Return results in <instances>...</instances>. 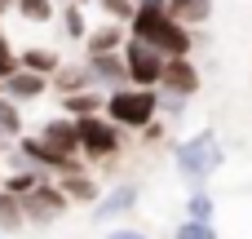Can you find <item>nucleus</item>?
I'll return each instance as SVG.
<instances>
[{
	"instance_id": "9b49d317",
	"label": "nucleus",
	"mask_w": 252,
	"mask_h": 239,
	"mask_svg": "<svg viewBox=\"0 0 252 239\" xmlns=\"http://www.w3.org/2000/svg\"><path fill=\"white\" fill-rule=\"evenodd\" d=\"M208 0H168V13L177 18V22H204L208 18Z\"/></svg>"
},
{
	"instance_id": "a211bd4d",
	"label": "nucleus",
	"mask_w": 252,
	"mask_h": 239,
	"mask_svg": "<svg viewBox=\"0 0 252 239\" xmlns=\"http://www.w3.org/2000/svg\"><path fill=\"white\" fill-rule=\"evenodd\" d=\"M0 129H4V133H18V111H13L9 102H0Z\"/></svg>"
},
{
	"instance_id": "f257e3e1",
	"label": "nucleus",
	"mask_w": 252,
	"mask_h": 239,
	"mask_svg": "<svg viewBox=\"0 0 252 239\" xmlns=\"http://www.w3.org/2000/svg\"><path fill=\"white\" fill-rule=\"evenodd\" d=\"M133 31L142 35V40H151L155 49H173V53H186V31L177 27V18L173 13H164V4L159 0H151V4H142L137 9V18H133Z\"/></svg>"
},
{
	"instance_id": "dca6fc26",
	"label": "nucleus",
	"mask_w": 252,
	"mask_h": 239,
	"mask_svg": "<svg viewBox=\"0 0 252 239\" xmlns=\"http://www.w3.org/2000/svg\"><path fill=\"white\" fill-rule=\"evenodd\" d=\"M18 9H22L31 22H44V18H49V0H18Z\"/></svg>"
},
{
	"instance_id": "5701e85b",
	"label": "nucleus",
	"mask_w": 252,
	"mask_h": 239,
	"mask_svg": "<svg viewBox=\"0 0 252 239\" xmlns=\"http://www.w3.org/2000/svg\"><path fill=\"white\" fill-rule=\"evenodd\" d=\"M66 31H71V35H80V31H84V27H80V13H75V9L66 13Z\"/></svg>"
},
{
	"instance_id": "f8f14e48",
	"label": "nucleus",
	"mask_w": 252,
	"mask_h": 239,
	"mask_svg": "<svg viewBox=\"0 0 252 239\" xmlns=\"http://www.w3.org/2000/svg\"><path fill=\"white\" fill-rule=\"evenodd\" d=\"M22 62H27L31 71H40V75H49V71L58 67V58H53L49 49H27V58H22Z\"/></svg>"
},
{
	"instance_id": "f3484780",
	"label": "nucleus",
	"mask_w": 252,
	"mask_h": 239,
	"mask_svg": "<svg viewBox=\"0 0 252 239\" xmlns=\"http://www.w3.org/2000/svg\"><path fill=\"white\" fill-rule=\"evenodd\" d=\"M190 217L208 222V217H213V200H208V195H195V200H190Z\"/></svg>"
},
{
	"instance_id": "ddd939ff",
	"label": "nucleus",
	"mask_w": 252,
	"mask_h": 239,
	"mask_svg": "<svg viewBox=\"0 0 252 239\" xmlns=\"http://www.w3.org/2000/svg\"><path fill=\"white\" fill-rule=\"evenodd\" d=\"M22 213H27V208H18L13 195H0V226H4V231H13V226L22 222Z\"/></svg>"
},
{
	"instance_id": "412c9836",
	"label": "nucleus",
	"mask_w": 252,
	"mask_h": 239,
	"mask_svg": "<svg viewBox=\"0 0 252 239\" xmlns=\"http://www.w3.org/2000/svg\"><path fill=\"white\" fill-rule=\"evenodd\" d=\"M31 186H35V177H31V173H27V177L18 173V177L9 182V191H13V195H22V191H31Z\"/></svg>"
},
{
	"instance_id": "7ed1b4c3",
	"label": "nucleus",
	"mask_w": 252,
	"mask_h": 239,
	"mask_svg": "<svg viewBox=\"0 0 252 239\" xmlns=\"http://www.w3.org/2000/svg\"><path fill=\"white\" fill-rule=\"evenodd\" d=\"M128 75L137 80V84H155V80H164V58L151 49V40H133L128 44Z\"/></svg>"
},
{
	"instance_id": "6ab92c4d",
	"label": "nucleus",
	"mask_w": 252,
	"mask_h": 239,
	"mask_svg": "<svg viewBox=\"0 0 252 239\" xmlns=\"http://www.w3.org/2000/svg\"><path fill=\"white\" fill-rule=\"evenodd\" d=\"M66 191H71V195H80V200H89V195H93V186H89L84 177H71V182H66Z\"/></svg>"
},
{
	"instance_id": "4468645a",
	"label": "nucleus",
	"mask_w": 252,
	"mask_h": 239,
	"mask_svg": "<svg viewBox=\"0 0 252 239\" xmlns=\"http://www.w3.org/2000/svg\"><path fill=\"white\" fill-rule=\"evenodd\" d=\"M124 71H128V62L120 67V62H115V58H106V53H102V58H93V75H102V80H120Z\"/></svg>"
},
{
	"instance_id": "423d86ee",
	"label": "nucleus",
	"mask_w": 252,
	"mask_h": 239,
	"mask_svg": "<svg viewBox=\"0 0 252 239\" xmlns=\"http://www.w3.org/2000/svg\"><path fill=\"white\" fill-rule=\"evenodd\" d=\"M40 142H44V146L53 151V160L66 169V155L80 146V124H62V120H53V124L44 129V137H40Z\"/></svg>"
},
{
	"instance_id": "2eb2a0df",
	"label": "nucleus",
	"mask_w": 252,
	"mask_h": 239,
	"mask_svg": "<svg viewBox=\"0 0 252 239\" xmlns=\"http://www.w3.org/2000/svg\"><path fill=\"white\" fill-rule=\"evenodd\" d=\"M177 239H217V235H213V226H208V222L190 217V222H186V226L177 231Z\"/></svg>"
},
{
	"instance_id": "9d476101",
	"label": "nucleus",
	"mask_w": 252,
	"mask_h": 239,
	"mask_svg": "<svg viewBox=\"0 0 252 239\" xmlns=\"http://www.w3.org/2000/svg\"><path fill=\"white\" fill-rule=\"evenodd\" d=\"M62 204H66V200H62L58 191H35V200H31V204H22V208H27V217H40V222H44V217H53Z\"/></svg>"
},
{
	"instance_id": "1a4fd4ad",
	"label": "nucleus",
	"mask_w": 252,
	"mask_h": 239,
	"mask_svg": "<svg viewBox=\"0 0 252 239\" xmlns=\"http://www.w3.org/2000/svg\"><path fill=\"white\" fill-rule=\"evenodd\" d=\"M133 204H137V191H133V186H120V191H111V195H106V204H97V222L120 217V213H128Z\"/></svg>"
},
{
	"instance_id": "4be33fe9",
	"label": "nucleus",
	"mask_w": 252,
	"mask_h": 239,
	"mask_svg": "<svg viewBox=\"0 0 252 239\" xmlns=\"http://www.w3.org/2000/svg\"><path fill=\"white\" fill-rule=\"evenodd\" d=\"M71 111H80V115H89V111H93V98H84V93H80V98H71Z\"/></svg>"
},
{
	"instance_id": "6e6552de",
	"label": "nucleus",
	"mask_w": 252,
	"mask_h": 239,
	"mask_svg": "<svg viewBox=\"0 0 252 239\" xmlns=\"http://www.w3.org/2000/svg\"><path fill=\"white\" fill-rule=\"evenodd\" d=\"M4 89L13 93V98H40L44 93V75L40 71H13V75H4Z\"/></svg>"
},
{
	"instance_id": "b1692460",
	"label": "nucleus",
	"mask_w": 252,
	"mask_h": 239,
	"mask_svg": "<svg viewBox=\"0 0 252 239\" xmlns=\"http://www.w3.org/2000/svg\"><path fill=\"white\" fill-rule=\"evenodd\" d=\"M111 239H146V235H137V231H115Z\"/></svg>"
},
{
	"instance_id": "aec40b11",
	"label": "nucleus",
	"mask_w": 252,
	"mask_h": 239,
	"mask_svg": "<svg viewBox=\"0 0 252 239\" xmlns=\"http://www.w3.org/2000/svg\"><path fill=\"white\" fill-rule=\"evenodd\" d=\"M0 75H13V53L4 44V35H0Z\"/></svg>"
},
{
	"instance_id": "0eeeda50",
	"label": "nucleus",
	"mask_w": 252,
	"mask_h": 239,
	"mask_svg": "<svg viewBox=\"0 0 252 239\" xmlns=\"http://www.w3.org/2000/svg\"><path fill=\"white\" fill-rule=\"evenodd\" d=\"M164 80H168V89H173V93H195V84H199L195 67H190V62H182V53H173V62H164Z\"/></svg>"
},
{
	"instance_id": "f03ea898",
	"label": "nucleus",
	"mask_w": 252,
	"mask_h": 239,
	"mask_svg": "<svg viewBox=\"0 0 252 239\" xmlns=\"http://www.w3.org/2000/svg\"><path fill=\"white\" fill-rule=\"evenodd\" d=\"M177 164H182L186 177H208V173L221 164V146H217V137H213V133L190 137V142L177 151Z\"/></svg>"
},
{
	"instance_id": "39448f33",
	"label": "nucleus",
	"mask_w": 252,
	"mask_h": 239,
	"mask_svg": "<svg viewBox=\"0 0 252 239\" xmlns=\"http://www.w3.org/2000/svg\"><path fill=\"white\" fill-rule=\"evenodd\" d=\"M80 146H84L89 155H111V151H115V129L102 124L97 115H84V120H80Z\"/></svg>"
},
{
	"instance_id": "20e7f679",
	"label": "nucleus",
	"mask_w": 252,
	"mask_h": 239,
	"mask_svg": "<svg viewBox=\"0 0 252 239\" xmlns=\"http://www.w3.org/2000/svg\"><path fill=\"white\" fill-rule=\"evenodd\" d=\"M155 98L151 93H115L111 98V120L115 124H151Z\"/></svg>"
}]
</instances>
